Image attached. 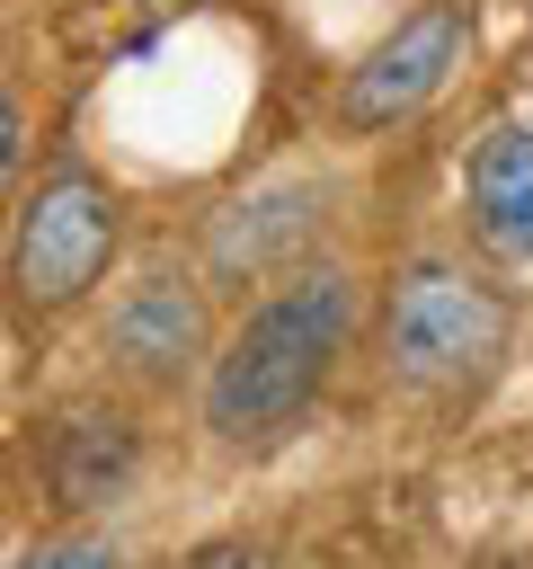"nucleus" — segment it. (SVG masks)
<instances>
[{
    "label": "nucleus",
    "mask_w": 533,
    "mask_h": 569,
    "mask_svg": "<svg viewBox=\"0 0 533 569\" xmlns=\"http://www.w3.org/2000/svg\"><path fill=\"white\" fill-rule=\"evenodd\" d=\"M346 329H355V276L346 267L284 276L231 329V347L213 356V373H204V427L222 445H258V436L293 427L320 400L329 365L346 356Z\"/></svg>",
    "instance_id": "f257e3e1"
},
{
    "label": "nucleus",
    "mask_w": 533,
    "mask_h": 569,
    "mask_svg": "<svg viewBox=\"0 0 533 569\" xmlns=\"http://www.w3.org/2000/svg\"><path fill=\"white\" fill-rule=\"evenodd\" d=\"M133 462H142V445H133V427L115 409H71L53 427V445H44V489H53V507L89 516L133 480Z\"/></svg>",
    "instance_id": "0eeeda50"
},
{
    "label": "nucleus",
    "mask_w": 533,
    "mask_h": 569,
    "mask_svg": "<svg viewBox=\"0 0 533 569\" xmlns=\"http://www.w3.org/2000/svg\"><path fill=\"white\" fill-rule=\"evenodd\" d=\"M462 36H471V18H462V0H418L355 71H346V98H338V124L346 133H382V124H409L444 80H453V62H462Z\"/></svg>",
    "instance_id": "20e7f679"
},
{
    "label": "nucleus",
    "mask_w": 533,
    "mask_h": 569,
    "mask_svg": "<svg viewBox=\"0 0 533 569\" xmlns=\"http://www.w3.org/2000/svg\"><path fill=\"white\" fill-rule=\"evenodd\" d=\"M382 338H391V373H400L409 391L453 400V391H480V382L497 373V356H506V338H515V302H506L489 276L453 267V258H418V267H400V284H391Z\"/></svg>",
    "instance_id": "f03ea898"
},
{
    "label": "nucleus",
    "mask_w": 533,
    "mask_h": 569,
    "mask_svg": "<svg viewBox=\"0 0 533 569\" xmlns=\"http://www.w3.org/2000/svg\"><path fill=\"white\" fill-rule=\"evenodd\" d=\"M187 569H266V551H249V542H204Z\"/></svg>",
    "instance_id": "9d476101"
},
{
    "label": "nucleus",
    "mask_w": 533,
    "mask_h": 569,
    "mask_svg": "<svg viewBox=\"0 0 533 569\" xmlns=\"http://www.w3.org/2000/svg\"><path fill=\"white\" fill-rule=\"evenodd\" d=\"M107 347H115V365H133L142 382L187 373L195 347H204V302H195V284H178V276H142V284L115 302Z\"/></svg>",
    "instance_id": "39448f33"
},
{
    "label": "nucleus",
    "mask_w": 533,
    "mask_h": 569,
    "mask_svg": "<svg viewBox=\"0 0 533 569\" xmlns=\"http://www.w3.org/2000/svg\"><path fill=\"white\" fill-rule=\"evenodd\" d=\"M311 187H266V196H249V204H231L222 222H213V276H258V267H275L293 240H311Z\"/></svg>",
    "instance_id": "6e6552de"
},
{
    "label": "nucleus",
    "mask_w": 533,
    "mask_h": 569,
    "mask_svg": "<svg viewBox=\"0 0 533 569\" xmlns=\"http://www.w3.org/2000/svg\"><path fill=\"white\" fill-rule=\"evenodd\" d=\"M18 569H124V551L107 533H53V542L18 551Z\"/></svg>",
    "instance_id": "1a4fd4ad"
},
{
    "label": "nucleus",
    "mask_w": 533,
    "mask_h": 569,
    "mask_svg": "<svg viewBox=\"0 0 533 569\" xmlns=\"http://www.w3.org/2000/svg\"><path fill=\"white\" fill-rule=\"evenodd\" d=\"M471 231L506 267H533V124H489L471 142Z\"/></svg>",
    "instance_id": "423d86ee"
},
{
    "label": "nucleus",
    "mask_w": 533,
    "mask_h": 569,
    "mask_svg": "<svg viewBox=\"0 0 533 569\" xmlns=\"http://www.w3.org/2000/svg\"><path fill=\"white\" fill-rule=\"evenodd\" d=\"M115 196L89 178V169H62V178H44L27 204H18V249H9V276H18V302H36V311H62V302H80L98 276H107V258H115Z\"/></svg>",
    "instance_id": "7ed1b4c3"
}]
</instances>
